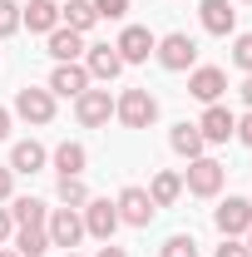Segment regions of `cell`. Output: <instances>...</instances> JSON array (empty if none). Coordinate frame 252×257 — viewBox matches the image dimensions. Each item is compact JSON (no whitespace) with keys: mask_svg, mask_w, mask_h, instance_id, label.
<instances>
[{"mask_svg":"<svg viewBox=\"0 0 252 257\" xmlns=\"http://www.w3.org/2000/svg\"><path fill=\"white\" fill-rule=\"evenodd\" d=\"M168 144H173V154H178V159H203V149H208V144H203V134H198V124H173V134H168Z\"/></svg>","mask_w":252,"mask_h":257,"instance_id":"cell-20","label":"cell"},{"mask_svg":"<svg viewBox=\"0 0 252 257\" xmlns=\"http://www.w3.org/2000/svg\"><path fill=\"white\" fill-rule=\"evenodd\" d=\"M94 15H99V20H124L129 0H94Z\"/></svg>","mask_w":252,"mask_h":257,"instance_id":"cell-29","label":"cell"},{"mask_svg":"<svg viewBox=\"0 0 252 257\" xmlns=\"http://www.w3.org/2000/svg\"><path fill=\"white\" fill-rule=\"evenodd\" d=\"M10 232H15V218H10V208H0V242H5Z\"/></svg>","mask_w":252,"mask_h":257,"instance_id":"cell-33","label":"cell"},{"mask_svg":"<svg viewBox=\"0 0 252 257\" xmlns=\"http://www.w3.org/2000/svg\"><path fill=\"white\" fill-rule=\"evenodd\" d=\"M232 64H237L242 74H252V35H237V40H232Z\"/></svg>","mask_w":252,"mask_h":257,"instance_id":"cell-28","label":"cell"},{"mask_svg":"<svg viewBox=\"0 0 252 257\" xmlns=\"http://www.w3.org/2000/svg\"><path fill=\"white\" fill-rule=\"evenodd\" d=\"M154 45H158V35L149 30V25H124L119 40H114V50H119L124 64H144L149 55H154Z\"/></svg>","mask_w":252,"mask_h":257,"instance_id":"cell-6","label":"cell"},{"mask_svg":"<svg viewBox=\"0 0 252 257\" xmlns=\"http://www.w3.org/2000/svg\"><path fill=\"white\" fill-rule=\"evenodd\" d=\"M154 55H158V64H163L168 74H183V69L198 64V40L183 35V30H173V35H163V40L154 45Z\"/></svg>","mask_w":252,"mask_h":257,"instance_id":"cell-2","label":"cell"},{"mask_svg":"<svg viewBox=\"0 0 252 257\" xmlns=\"http://www.w3.org/2000/svg\"><path fill=\"white\" fill-rule=\"evenodd\" d=\"M222 89H227V74H222L218 64H193V74H188V94L198 99V104H218Z\"/></svg>","mask_w":252,"mask_h":257,"instance_id":"cell-9","label":"cell"},{"mask_svg":"<svg viewBox=\"0 0 252 257\" xmlns=\"http://www.w3.org/2000/svg\"><path fill=\"white\" fill-rule=\"evenodd\" d=\"M74 119L84 128H104L114 119V94L109 89H84V94L74 99Z\"/></svg>","mask_w":252,"mask_h":257,"instance_id":"cell-5","label":"cell"},{"mask_svg":"<svg viewBox=\"0 0 252 257\" xmlns=\"http://www.w3.org/2000/svg\"><path fill=\"white\" fill-rule=\"evenodd\" d=\"M45 232H50V247L74 252V247H79V237H84V218H79V208H50Z\"/></svg>","mask_w":252,"mask_h":257,"instance_id":"cell-4","label":"cell"},{"mask_svg":"<svg viewBox=\"0 0 252 257\" xmlns=\"http://www.w3.org/2000/svg\"><path fill=\"white\" fill-rule=\"evenodd\" d=\"M198 20H203L208 35H232L237 30V10H232L227 0H203V5H198Z\"/></svg>","mask_w":252,"mask_h":257,"instance_id":"cell-16","label":"cell"},{"mask_svg":"<svg viewBox=\"0 0 252 257\" xmlns=\"http://www.w3.org/2000/svg\"><path fill=\"white\" fill-rule=\"evenodd\" d=\"M64 257H79V252H64Z\"/></svg>","mask_w":252,"mask_h":257,"instance_id":"cell-39","label":"cell"},{"mask_svg":"<svg viewBox=\"0 0 252 257\" xmlns=\"http://www.w3.org/2000/svg\"><path fill=\"white\" fill-rule=\"evenodd\" d=\"M15 252L20 257H45L50 252V232L45 227H15Z\"/></svg>","mask_w":252,"mask_h":257,"instance_id":"cell-24","label":"cell"},{"mask_svg":"<svg viewBox=\"0 0 252 257\" xmlns=\"http://www.w3.org/2000/svg\"><path fill=\"white\" fill-rule=\"evenodd\" d=\"M232 128H237V114H232L227 104H208V109H203V119H198L203 144H227V139H232Z\"/></svg>","mask_w":252,"mask_h":257,"instance_id":"cell-11","label":"cell"},{"mask_svg":"<svg viewBox=\"0 0 252 257\" xmlns=\"http://www.w3.org/2000/svg\"><path fill=\"white\" fill-rule=\"evenodd\" d=\"M15 30H20V5L15 0H0V40H10Z\"/></svg>","mask_w":252,"mask_h":257,"instance_id":"cell-27","label":"cell"},{"mask_svg":"<svg viewBox=\"0 0 252 257\" xmlns=\"http://www.w3.org/2000/svg\"><path fill=\"white\" fill-rule=\"evenodd\" d=\"M242 5H252V0H242Z\"/></svg>","mask_w":252,"mask_h":257,"instance_id":"cell-40","label":"cell"},{"mask_svg":"<svg viewBox=\"0 0 252 257\" xmlns=\"http://www.w3.org/2000/svg\"><path fill=\"white\" fill-rule=\"evenodd\" d=\"M84 232L99 237V242H114V232H119V208H114L109 198H89V203H84Z\"/></svg>","mask_w":252,"mask_h":257,"instance_id":"cell-7","label":"cell"},{"mask_svg":"<svg viewBox=\"0 0 252 257\" xmlns=\"http://www.w3.org/2000/svg\"><path fill=\"white\" fill-rule=\"evenodd\" d=\"M222 178H227V168H222L218 159H193L188 163V173H183V188L193 193V198H218L222 193Z\"/></svg>","mask_w":252,"mask_h":257,"instance_id":"cell-3","label":"cell"},{"mask_svg":"<svg viewBox=\"0 0 252 257\" xmlns=\"http://www.w3.org/2000/svg\"><path fill=\"white\" fill-rule=\"evenodd\" d=\"M99 257H129L124 247H114V242H104V247H99Z\"/></svg>","mask_w":252,"mask_h":257,"instance_id":"cell-34","label":"cell"},{"mask_svg":"<svg viewBox=\"0 0 252 257\" xmlns=\"http://www.w3.org/2000/svg\"><path fill=\"white\" fill-rule=\"evenodd\" d=\"M218 257H252V247H247V242H237V237H222Z\"/></svg>","mask_w":252,"mask_h":257,"instance_id":"cell-30","label":"cell"},{"mask_svg":"<svg viewBox=\"0 0 252 257\" xmlns=\"http://www.w3.org/2000/svg\"><path fill=\"white\" fill-rule=\"evenodd\" d=\"M10 193H15V173L10 163H0V203H10Z\"/></svg>","mask_w":252,"mask_h":257,"instance_id":"cell-31","label":"cell"},{"mask_svg":"<svg viewBox=\"0 0 252 257\" xmlns=\"http://www.w3.org/2000/svg\"><path fill=\"white\" fill-rule=\"evenodd\" d=\"M84 163H89V154H84V144H74V139H64L60 149H55L60 178H84Z\"/></svg>","mask_w":252,"mask_h":257,"instance_id":"cell-22","label":"cell"},{"mask_svg":"<svg viewBox=\"0 0 252 257\" xmlns=\"http://www.w3.org/2000/svg\"><path fill=\"white\" fill-rule=\"evenodd\" d=\"M232 139H242V144L252 149V109L242 114V119H237V128H232Z\"/></svg>","mask_w":252,"mask_h":257,"instance_id":"cell-32","label":"cell"},{"mask_svg":"<svg viewBox=\"0 0 252 257\" xmlns=\"http://www.w3.org/2000/svg\"><path fill=\"white\" fill-rule=\"evenodd\" d=\"M20 25H30L35 35L60 30V0H30V5H20Z\"/></svg>","mask_w":252,"mask_h":257,"instance_id":"cell-15","label":"cell"},{"mask_svg":"<svg viewBox=\"0 0 252 257\" xmlns=\"http://www.w3.org/2000/svg\"><path fill=\"white\" fill-rule=\"evenodd\" d=\"M94 0H60V25H69L74 35H89L94 30Z\"/></svg>","mask_w":252,"mask_h":257,"instance_id":"cell-19","label":"cell"},{"mask_svg":"<svg viewBox=\"0 0 252 257\" xmlns=\"http://www.w3.org/2000/svg\"><path fill=\"white\" fill-rule=\"evenodd\" d=\"M15 114H20L25 124H50V119H55V94H50V89H30V84H25V89L15 94Z\"/></svg>","mask_w":252,"mask_h":257,"instance_id":"cell-10","label":"cell"},{"mask_svg":"<svg viewBox=\"0 0 252 257\" xmlns=\"http://www.w3.org/2000/svg\"><path fill=\"white\" fill-rule=\"evenodd\" d=\"M0 257H20V252H0Z\"/></svg>","mask_w":252,"mask_h":257,"instance_id":"cell-38","label":"cell"},{"mask_svg":"<svg viewBox=\"0 0 252 257\" xmlns=\"http://www.w3.org/2000/svg\"><path fill=\"white\" fill-rule=\"evenodd\" d=\"M213 223H218L222 237H242L252 227V198H227L218 213H213Z\"/></svg>","mask_w":252,"mask_h":257,"instance_id":"cell-12","label":"cell"},{"mask_svg":"<svg viewBox=\"0 0 252 257\" xmlns=\"http://www.w3.org/2000/svg\"><path fill=\"white\" fill-rule=\"evenodd\" d=\"M0 139H10V109H0Z\"/></svg>","mask_w":252,"mask_h":257,"instance_id":"cell-35","label":"cell"},{"mask_svg":"<svg viewBox=\"0 0 252 257\" xmlns=\"http://www.w3.org/2000/svg\"><path fill=\"white\" fill-rule=\"evenodd\" d=\"M114 119L124 128H149L158 119V99L149 89H124V94L114 99Z\"/></svg>","mask_w":252,"mask_h":257,"instance_id":"cell-1","label":"cell"},{"mask_svg":"<svg viewBox=\"0 0 252 257\" xmlns=\"http://www.w3.org/2000/svg\"><path fill=\"white\" fill-rule=\"evenodd\" d=\"M45 144H35V139H25V144H15L10 149V173H40L45 168Z\"/></svg>","mask_w":252,"mask_h":257,"instance_id":"cell-21","label":"cell"},{"mask_svg":"<svg viewBox=\"0 0 252 257\" xmlns=\"http://www.w3.org/2000/svg\"><path fill=\"white\" fill-rule=\"evenodd\" d=\"M50 94H64V99H79L89 89V69L74 60V64H55V74H50V84H45Z\"/></svg>","mask_w":252,"mask_h":257,"instance_id":"cell-14","label":"cell"},{"mask_svg":"<svg viewBox=\"0 0 252 257\" xmlns=\"http://www.w3.org/2000/svg\"><path fill=\"white\" fill-rule=\"evenodd\" d=\"M84 69H89V79H119L124 74V60H119V50L114 45H84Z\"/></svg>","mask_w":252,"mask_h":257,"instance_id":"cell-13","label":"cell"},{"mask_svg":"<svg viewBox=\"0 0 252 257\" xmlns=\"http://www.w3.org/2000/svg\"><path fill=\"white\" fill-rule=\"evenodd\" d=\"M158 257H198V242H193V232H173V237L158 247Z\"/></svg>","mask_w":252,"mask_h":257,"instance_id":"cell-26","label":"cell"},{"mask_svg":"<svg viewBox=\"0 0 252 257\" xmlns=\"http://www.w3.org/2000/svg\"><path fill=\"white\" fill-rule=\"evenodd\" d=\"M10 218H15V227H45L50 208H45L40 198H15V203H10Z\"/></svg>","mask_w":252,"mask_h":257,"instance_id":"cell-23","label":"cell"},{"mask_svg":"<svg viewBox=\"0 0 252 257\" xmlns=\"http://www.w3.org/2000/svg\"><path fill=\"white\" fill-rule=\"evenodd\" d=\"M45 50L55 55V64H74V60H84V35H74L69 25H60V30H50V45Z\"/></svg>","mask_w":252,"mask_h":257,"instance_id":"cell-17","label":"cell"},{"mask_svg":"<svg viewBox=\"0 0 252 257\" xmlns=\"http://www.w3.org/2000/svg\"><path fill=\"white\" fill-rule=\"evenodd\" d=\"M242 237H247V247H252V227H247V232H242Z\"/></svg>","mask_w":252,"mask_h":257,"instance_id":"cell-37","label":"cell"},{"mask_svg":"<svg viewBox=\"0 0 252 257\" xmlns=\"http://www.w3.org/2000/svg\"><path fill=\"white\" fill-rule=\"evenodd\" d=\"M242 104H247V109H252V74H247V79H242Z\"/></svg>","mask_w":252,"mask_h":257,"instance_id":"cell-36","label":"cell"},{"mask_svg":"<svg viewBox=\"0 0 252 257\" xmlns=\"http://www.w3.org/2000/svg\"><path fill=\"white\" fill-rule=\"evenodd\" d=\"M60 203H64V208H84V203H89L84 178H60Z\"/></svg>","mask_w":252,"mask_h":257,"instance_id":"cell-25","label":"cell"},{"mask_svg":"<svg viewBox=\"0 0 252 257\" xmlns=\"http://www.w3.org/2000/svg\"><path fill=\"white\" fill-rule=\"evenodd\" d=\"M149 198H154V208H173V203L183 198V173H173V168H158L154 183H149Z\"/></svg>","mask_w":252,"mask_h":257,"instance_id":"cell-18","label":"cell"},{"mask_svg":"<svg viewBox=\"0 0 252 257\" xmlns=\"http://www.w3.org/2000/svg\"><path fill=\"white\" fill-rule=\"evenodd\" d=\"M114 208H119V223H129V227H149L154 213H158L149 188H124L119 198H114Z\"/></svg>","mask_w":252,"mask_h":257,"instance_id":"cell-8","label":"cell"}]
</instances>
